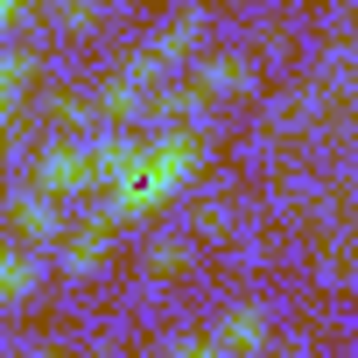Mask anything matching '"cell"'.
I'll list each match as a JSON object with an SVG mask.
<instances>
[{
  "label": "cell",
  "instance_id": "cell-1",
  "mask_svg": "<svg viewBox=\"0 0 358 358\" xmlns=\"http://www.w3.org/2000/svg\"><path fill=\"white\" fill-rule=\"evenodd\" d=\"M197 162V148H190V134H169V141H155V148H134V162H127V176L113 183V218H127V211H148V204H162L176 183H183V169Z\"/></svg>",
  "mask_w": 358,
  "mask_h": 358
},
{
  "label": "cell",
  "instance_id": "cell-2",
  "mask_svg": "<svg viewBox=\"0 0 358 358\" xmlns=\"http://www.w3.org/2000/svg\"><path fill=\"white\" fill-rule=\"evenodd\" d=\"M92 176V155H78V148H57L50 162H43V190H78Z\"/></svg>",
  "mask_w": 358,
  "mask_h": 358
},
{
  "label": "cell",
  "instance_id": "cell-3",
  "mask_svg": "<svg viewBox=\"0 0 358 358\" xmlns=\"http://www.w3.org/2000/svg\"><path fill=\"white\" fill-rule=\"evenodd\" d=\"M260 337H267V323H260V309H232V316H225V344H232V351H253Z\"/></svg>",
  "mask_w": 358,
  "mask_h": 358
},
{
  "label": "cell",
  "instance_id": "cell-4",
  "mask_svg": "<svg viewBox=\"0 0 358 358\" xmlns=\"http://www.w3.org/2000/svg\"><path fill=\"white\" fill-rule=\"evenodd\" d=\"M15 218H22V232H29V239H50V232H57L50 197H22V204H15Z\"/></svg>",
  "mask_w": 358,
  "mask_h": 358
},
{
  "label": "cell",
  "instance_id": "cell-5",
  "mask_svg": "<svg viewBox=\"0 0 358 358\" xmlns=\"http://www.w3.org/2000/svg\"><path fill=\"white\" fill-rule=\"evenodd\" d=\"M29 281H36V267H29L22 253H0V295L15 302V295H29Z\"/></svg>",
  "mask_w": 358,
  "mask_h": 358
},
{
  "label": "cell",
  "instance_id": "cell-6",
  "mask_svg": "<svg viewBox=\"0 0 358 358\" xmlns=\"http://www.w3.org/2000/svg\"><path fill=\"white\" fill-rule=\"evenodd\" d=\"M99 253H106V232H78V239H71V253H64V260H71V267H92V260H99Z\"/></svg>",
  "mask_w": 358,
  "mask_h": 358
},
{
  "label": "cell",
  "instance_id": "cell-7",
  "mask_svg": "<svg viewBox=\"0 0 358 358\" xmlns=\"http://www.w3.org/2000/svg\"><path fill=\"white\" fill-rule=\"evenodd\" d=\"M204 85H239V50H225V57H211V71H204Z\"/></svg>",
  "mask_w": 358,
  "mask_h": 358
},
{
  "label": "cell",
  "instance_id": "cell-8",
  "mask_svg": "<svg viewBox=\"0 0 358 358\" xmlns=\"http://www.w3.org/2000/svg\"><path fill=\"white\" fill-rule=\"evenodd\" d=\"M15 71H22L15 57H0V106H8V85H15Z\"/></svg>",
  "mask_w": 358,
  "mask_h": 358
},
{
  "label": "cell",
  "instance_id": "cell-9",
  "mask_svg": "<svg viewBox=\"0 0 358 358\" xmlns=\"http://www.w3.org/2000/svg\"><path fill=\"white\" fill-rule=\"evenodd\" d=\"M183 358H225V351H218V344H190Z\"/></svg>",
  "mask_w": 358,
  "mask_h": 358
}]
</instances>
